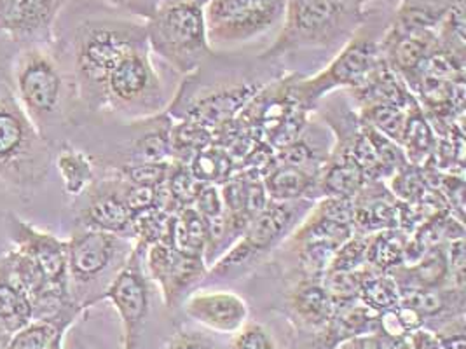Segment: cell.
<instances>
[{
	"instance_id": "ac0fdd59",
	"label": "cell",
	"mask_w": 466,
	"mask_h": 349,
	"mask_svg": "<svg viewBox=\"0 0 466 349\" xmlns=\"http://www.w3.org/2000/svg\"><path fill=\"white\" fill-rule=\"evenodd\" d=\"M319 174L276 161L264 172L262 182L271 201H315L319 194Z\"/></svg>"
},
{
	"instance_id": "3957f363",
	"label": "cell",
	"mask_w": 466,
	"mask_h": 349,
	"mask_svg": "<svg viewBox=\"0 0 466 349\" xmlns=\"http://www.w3.org/2000/svg\"><path fill=\"white\" fill-rule=\"evenodd\" d=\"M53 161L47 138L16 96L7 66L0 64V182L15 191L43 185Z\"/></svg>"
},
{
	"instance_id": "603a6c76",
	"label": "cell",
	"mask_w": 466,
	"mask_h": 349,
	"mask_svg": "<svg viewBox=\"0 0 466 349\" xmlns=\"http://www.w3.org/2000/svg\"><path fill=\"white\" fill-rule=\"evenodd\" d=\"M361 303L372 311H382L391 309L399 304L400 299V288L399 282H395L391 276L386 274H365L361 282L360 292Z\"/></svg>"
},
{
	"instance_id": "e0dca14e",
	"label": "cell",
	"mask_w": 466,
	"mask_h": 349,
	"mask_svg": "<svg viewBox=\"0 0 466 349\" xmlns=\"http://www.w3.org/2000/svg\"><path fill=\"white\" fill-rule=\"evenodd\" d=\"M289 307L297 324L306 330L321 332L329 328L336 304L329 295L323 276H306L289 292Z\"/></svg>"
},
{
	"instance_id": "d4e9b609",
	"label": "cell",
	"mask_w": 466,
	"mask_h": 349,
	"mask_svg": "<svg viewBox=\"0 0 466 349\" xmlns=\"http://www.w3.org/2000/svg\"><path fill=\"white\" fill-rule=\"evenodd\" d=\"M171 161L167 163H127L119 168V176L125 178L133 185L148 187V189H159L170 174Z\"/></svg>"
},
{
	"instance_id": "9c48e42d",
	"label": "cell",
	"mask_w": 466,
	"mask_h": 349,
	"mask_svg": "<svg viewBox=\"0 0 466 349\" xmlns=\"http://www.w3.org/2000/svg\"><path fill=\"white\" fill-rule=\"evenodd\" d=\"M315 201H271L262 208V212L248 224L247 231L239 240L226 250L224 261L241 274L257 265L276 246L287 240L302 218L308 215Z\"/></svg>"
},
{
	"instance_id": "8992f818",
	"label": "cell",
	"mask_w": 466,
	"mask_h": 349,
	"mask_svg": "<svg viewBox=\"0 0 466 349\" xmlns=\"http://www.w3.org/2000/svg\"><path fill=\"white\" fill-rule=\"evenodd\" d=\"M144 25L150 53L186 77L198 72L213 55L203 5H159Z\"/></svg>"
},
{
	"instance_id": "5bb4252c",
	"label": "cell",
	"mask_w": 466,
	"mask_h": 349,
	"mask_svg": "<svg viewBox=\"0 0 466 349\" xmlns=\"http://www.w3.org/2000/svg\"><path fill=\"white\" fill-rule=\"evenodd\" d=\"M64 0H13L0 11V30L15 43L51 47Z\"/></svg>"
},
{
	"instance_id": "7a4b0ae2",
	"label": "cell",
	"mask_w": 466,
	"mask_h": 349,
	"mask_svg": "<svg viewBox=\"0 0 466 349\" xmlns=\"http://www.w3.org/2000/svg\"><path fill=\"white\" fill-rule=\"evenodd\" d=\"M283 25L262 60L294 51L338 49L367 22L365 5L348 0H287Z\"/></svg>"
},
{
	"instance_id": "83f0119b",
	"label": "cell",
	"mask_w": 466,
	"mask_h": 349,
	"mask_svg": "<svg viewBox=\"0 0 466 349\" xmlns=\"http://www.w3.org/2000/svg\"><path fill=\"white\" fill-rule=\"evenodd\" d=\"M116 9H121L127 15H133L144 22L152 18V15L157 11L159 2L157 0H104Z\"/></svg>"
},
{
	"instance_id": "6da1fadb",
	"label": "cell",
	"mask_w": 466,
	"mask_h": 349,
	"mask_svg": "<svg viewBox=\"0 0 466 349\" xmlns=\"http://www.w3.org/2000/svg\"><path fill=\"white\" fill-rule=\"evenodd\" d=\"M146 25L89 20L74 35L72 81L77 100L89 110H102L106 77L127 53L146 45Z\"/></svg>"
},
{
	"instance_id": "277c9868",
	"label": "cell",
	"mask_w": 466,
	"mask_h": 349,
	"mask_svg": "<svg viewBox=\"0 0 466 349\" xmlns=\"http://www.w3.org/2000/svg\"><path fill=\"white\" fill-rule=\"evenodd\" d=\"M11 77L23 109L44 136L68 119L72 102L77 100L76 87L49 47H23Z\"/></svg>"
},
{
	"instance_id": "1f68e13d",
	"label": "cell",
	"mask_w": 466,
	"mask_h": 349,
	"mask_svg": "<svg viewBox=\"0 0 466 349\" xmlns=\"http://www.w3.org/2000/svg\"><path fill=\"white\" fill-rule=\"evenodd\" d=\"M11 2H13V0H0V11H2L7 4H11Z\"/></svg>"
},
{
	"instance_id": "8fae6325",
	"label": "cell",
	"mask_w": 466,
	"mask_h": 349,
	"mask_svg": "<svg viewBox=\"0 0 466 349\" xmlns=\"http://www.w3.org/2000/svg\"><path fill=\"white\" fill-rule=\"evenodd\" d=\"M147 244L135 241L123 269L106 286V299L116 307L123 325V349H137L150 311V278L146 269Z\"/></svg>"
},
{
	"instance_id": "484cf974",
	"label": "cell",
	"mask_w": 466,
	"mask_h": 349,
	"mask_svg": "<svg viewBox=\"0 0 466 349\" xmlns=\"http://www.w3.org/2000/svg\"><path fill=\"white\" fill-rule=\"evenodd\" d=\"M228 349H276L271 332L257 322H247L239 330L231 334Z\"/></svg>"
},
{
	"instance_id": "d6a6232c",
	"label": "cell",
	"mask_w": 466,
	"mask_h": 349,
	"mask_svg": "<svg viewBox=\"0 0 466 349\" xmlns=\"http://www.w3.org/2000/svg\"><path fill=\"white\" fill-rule=\"evenodd\" d=\"M348 2H357V4H361V5H365L367 2H370V0H348Z\"/></svg>"
},
{
	"instance_id": "4dcf8cb0",
	"label": "cell",
	"mask_w": 466,
	"mask_h": 349,
	"mask_svg": "<svg viewBox=\"0 0 466 349\" xmlns=\"http://www.w3.org/2000/svg\"><path fill=\"white\" fill-rule=\"evenodd\" d=\"M9 337H11V335L0 328V349H5L7 343H9Z\"/></svg>"
},
{
	"instance_id": "836d02e7",
	"label": "cell",
	"mask_w": 466,
	"mask_h": 349,
	"mask_svg": "<svg viewBox=\"0 0 466 349\" xmlns=\"http://www.w3.org/2000/svg\"><path fill=\"white\" fill-rule=\"evenodd\" d=\"M51 349H64L62 348V344H56V346H53Z\"/></svg>"
},
{
	"instance_id": "9a60e30c",
	"label": "cell",
	"mask_w": 466,
	"mask_h": 349,
	"mask_svg": "<svg viewBox=\"0 0 466 349\" xmlns=\"http://www.w3.org/2000/svg\"><path fill=\"white\" fill-rule=\"evenodd\" d=\"M83 196L86 204L77 217V225L133 240V214L121 194L117 174L102 182L95 180Z\"/></svg>"
},
{
	"instance_id": "ffe728a7",
	"label": "cell",
	"mask_w": 466,
	"mask_h": 349,
	"mask_svg": "<svg viewBox=\"0 0 466 349\" xmlns=\"http://www.w3.org/2000/svg\"><path fill=\"white\" fill-rule=\"evenodd\" d=\"M79 313H66L56 318H37L9 337L5 349H51L62 344L66 328Z\"/></svg>"
},
{
	"instance_id": "5b68a950",
	"label": "cell",
	"mask_w": 466,
	"mask_h": 349,
	"mask_svg": "<svg viewBox=\"0 0 466 349\" xmlns=\"http://www.w3.org/2000/svg\"><path fill=\"white\" fill-rule=\"evenodd\" d=\"M68 244V288L83 311L102 301L106 286L123 269L135 240L76 225Z\"/></svg>"
},
{
	"instance_id": "d6986e66",
	"label": "cell",
	"mask_w": 466,
	"mask_h": 349,
	"mask_svg": "<svg viewBox=\"0 0 466 349\" xmlns=\"http://www.w3.org/2000/svg\"><path fill=\"white\" fill-rule=\"evenodd\" d=\"M34 320L32 303L18 282L9 255L0 257V328L13 335Z\"/></svg>"
},
{
	"instance_id": "7402d4cb",
	"label": "cell",
	"mask_w": 466,
	"mask_h": 349,
	"mask_svg": "<svg viewBox=\"0 0 466 349\" xmlns=\"http://www.w3.org/2000/svg\"><path fill=\"white\" fill-rule=\"evenodd\" d=\"M187 166L201 184L210 185L224 184L234 174L233 155L228 149L213 144L196 154Z\"/></svg>"
},
{
	"instance_id": "44dd1931",
	"label": "cell",
	"mask_w": 466,
	"mask_h": 349,
	"mask_svg": "<svg viewBox=\"0 0 466 349\" xmlns=\"http://www.w3.org/2000/svg\"><path fill=\"white\" fill-rule=\"evenodd\" d=\"M56 170L64 180L65 193L68 196H83L95 182L93 159L72 145H64L56 154Z\"/></svg>"
},
{
	"instance_id": "4fadbf2b",
	"label": "cell",
	"mask_w": 466,
	"mask_h": 349,
	"mask_svg": "<svg viewBox=\"0 0 466 349\" xmlns=\"http://www.w3.org/2000/svg\"><path fill=\"white\" fill-rule=\"evenodd\" d=\"M5 227L9 238L15 243V250L22 252L23 255L34 262L49 284L70 294L66 241L35 229L15 214L7 215Z\"/></svg>"
},
{
	"instance_id": "4316f807",
	"label": "cell",
	"mask_w": 466,
	"mask_h": 349,
	"mask_svg": "<svg viewBox=\"0 0 466 349\" xmlns=\"http://www.w3.org/2000/svg\"><path fill=\"white\" fill-rule=\"evenodd\" d=\"M161 349H215L212 339L198 332L180 330L173 334Z\"/></svg>"
},
{
	"instance_id": "ba28073f",
	"label": "cell",
	"mask_w": 466,
	"mask_h": 349,
	"mask_svg": "<svg viewBox=\"0 0 466 349\" xmlns=\"http://www.w3.org/2000/svg\"><path fill=\"white\" fill-rule=\"evenodd\" d=\"M381 62V41L365 22L329 65L323 66L317 75L297 81L292 85V93L304 109H311L339 87L361 86Z\"/></svg>"
},
{
	"instance_id": "30bf717a",
	"label": "cell",
	"mask_w": 466,
	"mask_h": 349,
	"mask_svg": "<svg viewBox=\"0 0 466 349\" xmlns=\"http://www.w3.org/2000/svg\"><path fill=\"white\" fill-rule=\"evenodd\" d=\"M287 0H208L205 22L212 47L254 41L283 20Z\"/></svg>"
},
{
	"instance_id": "52a82bcc",
	"label": "cell",
	"mask_w": 466,
	"mask_h": 349,
	"mask_svg": "<svg viewBox=\"0 0 466 349\" xmlns=\"http://www.w3.org/2000/svg\"><path fill=\"white\" fill-rule=\"evenodd\" d=\"M165 107L167 95L152 62V53L148 44L140 45L127 53L108 74L102 110L131 121H144L165 112Z\"/></svg>"
},
{
	"instance_id": "f1b7e54d",
	"label": "cell",
	"mask_w": 466,
	"mask_h": 349,
	"mask_svg": "<svg viewBox=\"0 0 466 349\" xmlns=\"http://www.w3.org/2000/svg\"><path fill=\"white\" fill-rule=\"evenodd\" d=\"M388 343H390V339L381 337V335H367L361 339L350 341L344 349H386Z\"/></svg>"
},
{
	"instance_id": "7c38bea8",
	"label": "cell",
	"mask_w": 466,
	"mask_h": 349,
	"mask_svg": "<svg viewBox=\"0 0 466 349\" xmlns=\"http://www.w3.org/2000/svg\"><path fill=\"white\" fill-rule=\"evenodd\" d=\"M146 269L150 282L161 288L165 304L168 307L178 304L191 286L199 284L208 273L205 259L184 255L167 240L147 244Z\"/></svg>"
},
{
	"instance_id": "2e32d148",
	"label": "cell",
	"mask_w": 466,
	"mask_h": 349,
	"mask_svg": "<svg viewBox=\"0 0 466 349\" xmlns=\"http://www.w3.org/2000/svg\"><path fill=\"white\" fill-rule=\"evenodd\" d=\"M186 314L215 334H234L250 318L247 301L231 290H198L184 301Z\"/></svg>"
},
{
	"instance_id": "cb8c5ba5",
	"label": "cell",
	"mask_w": 466,
	"mask_h": 349,
	"mask_svg": "<svg viewBox=\"0 0 466 349\" xmlns=\"http://www.w3.org/2000/svg\"><path fill=\"white\" fill-rule=\"evenodd\" d=\"M449 274V259L442 252L435 250L426 259L409 269V280L414 284L412 290L441 288Z\"/></svg>"
},
{
	"instance_id": "f546056e",
	"label": "cell",
	"mask_w": 466,
	"mask_h": 349,
	"mask_svg": "<svg viewBox=\"0 0 466 349\" xmlns=\"http://www.w3.org/2000/svg\"><path fill=\"white\" fill-rule=\"evenodd\" d=\"M159 5H170V4H198V5H207L208 0H157Z\"/></svg>"
}]
</instances>
